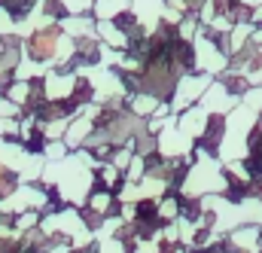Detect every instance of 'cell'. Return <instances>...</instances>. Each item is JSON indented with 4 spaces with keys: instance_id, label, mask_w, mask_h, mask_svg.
Here are the masks:
<instances>
[{
    "instance_id": "1",
    "label": "cell",
    "mask_w": 262,
    "mask_h": 253,
    "mask_svg": "<svg viewBox=\"0 0 262 253\" xmlns=\"http://www.w3.org/2000/svg\"><path fill=\"white\" fill-rule=\"evenodd\" d=\"M52 49H55V31H49V34H40L37 37V43H34V55H52Z\"/></svg>"
}]
</instances>
